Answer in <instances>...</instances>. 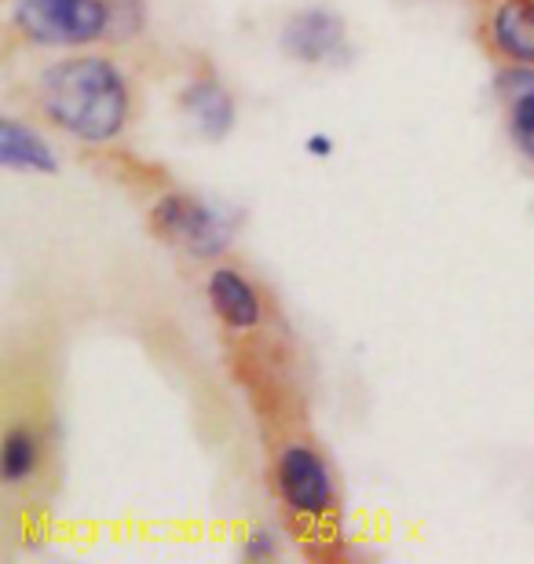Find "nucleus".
Returning <instances> with one entry per match:
<instances>
[{"label":"nucleus","instance_id":"obj_4","mask_svg":"<svg viewBox=\"0 0 534 564\" xmlns=\"http://www.w3.org/2000/svg\"><path fill=\"white\" fill-rule=\"evenodd\" d=\"M279 495L282 502L290 506L293 513H304V517H323L334 510V477H329V466L323 455H315L312 447L304 444H293L282 451L279 458Z\"/></svg>","mask_w":534,"mask_h":564},{"label":"nucleus","instance_id":"obj_7","mask_svg":"<svg viewBox=\"0 0 534 564\" xmlns=\"http://www.w3.org/2000/svg\"><path fill=\"white\" fill-rule=\"evenodd\" d=\"M209 304L231 330H249L260 323V297L253 282L235 268H216L209 275Z\"/></svg>","mask_w":534,"mask_h":564},{"label":"nucleus","instance_id":"obj_9","mask_svg":"<svg viewBox=\"0 0 534 564\" xmlns=\"http://www.w3.org/2000/svg\"><path fill=\"white\" fill-rule=\"evenodd\" d=\"M494 88L509 107V132H513L520 151L534 162V66H509L498 74Z\"/></svg>","mask_w":534,"mask_h":564},{"label":"nucleus","instance_id":"obj_3","mask_svg":"<svg viewBox=\"0 0 534 564\" xmlns=\"http://www.w3.org/2000/svg\"><path fill=\"white\" fill-rule=\"evenodd\" d=\"M151 231L168 246H179L190 257L212 261L235 239V220L209 202L190 195H165L151 213Z\"/></svg>","mask_w":534,"mask_h":564},{"label":"nucleus","instance_id":"obj_11","mask_svg":"<svg viewBox=\"0 0 534 564\" xmlns=\"http://www.w3.org/2000/svg\"><path fill=\"white\" fill-rule=\"evenodd\" d=\"M41 462V444L30 429H11L4 436V451H0V477L8 484H22L37 473Z\"/></svg>","mask_w":534,"mask_h":564},{"label":"nucleus","instance_id":"obj_6","mask_svg":"<svg viewBox=\"0 0 534 564\" xmlns=\"http://www.w3.org/2000/svg\"><path fill=\"white\" fill-rule=\"evenodd\" d=\"M179 107H184V115L190 118L198 137L209 143L224 140L227 132L235 129V99L220 82H212V77L190 82L184 88V96H179Z\"/></svg>","mask_w":534,"mask_h":564},{"label":"nucleus","instance_id":"obj_12","mask_svg":"<svg viewBox=\"0 0 534 564\" xmlns=\"http://www.w3.org/2000/svg\"><path fill=\"white\" fill-rule=\"evenodd\" d=\"M242 557L246 561H275L279 557V539L275 532H268V528H253L242 546Z\"/></svg>","mask_w":534,"mask_h":564},{"label":"nucleus","instance_id":"obj_1","mask_svg":"<svg viewBox=\"0 0 534 564\" xmlns=\"http://www.w3.org/2000/svg\"><path fill=\"white\" fill-rule=\"evenodd\" d=\"M41 107L55 126L85 143H107L129 121V82L99 55L52 63L41 77Z\"/></svg>","mask_w":534,"mask_h":564},{"label":"nucleus","instance_id":"obj_8","mask_svg":"<svg viewBox=\"0 0 534 564\" xmlns=\"http://www.w3.org/2000/svg\"><path fill=\"white\" fill-rule=\"evenodd\" d=\"M0 165L44 176L59 173V158H55L52 143L15 118H0Z\"/></svg>","mask_w":534,"mask_h":564},{"label":"nucleus","instance_id":"obj_13","mask_svg":"<svg viewBox=\"0 0 534 564\" xmlns=\"http://www.w3.org/2000/svg\"><path fill=\"white\" fill-rule=\"evenodd\" d=\"M308 154L312 158H329V154H334V140H329V137H312L308 140Z\"/></svg>","mask_w":534,"mask_h":564},{"label":"nucleus","instance_id":"obj_10","mask_svg":"<svg viewBox=\"0 0 534 564\" xmlns=\"http://www.w3.org/2000/svg\"><path fill=\"white\" fill-rule=\"evenodd\" d=\"M498 52L534 66V0H502L491 19Z\"/></svg>","mask_w":534,"mask_h":564},{"label":"nucleus","instance_id":"obj_2","mask_svg":"<svg viewBox=\"0 0 534 564\" xmlns=\"http://www.w3.org/2000/svg\"><path fill=\"white\" fill-rule=\"evenodd\" d=\"M15 26L44 48H77L107 37L110 4L103 0H19Z\"/></svg>","mask_w":534,"mask_h":564},{"label":"nucleus","instance_id":"obj_5","mask_svg":"<svg viewBox=\"0 0 534 564\" xmlns=\"http://www.w3.org/2000/svg\"><path fill=\"white\" fill-rule=\"evenodd\" d=\"M345 48V19L326 8H308L282 26V52L297 63H326Z\"/></svg>","mask_w":534,"mask_h":564}]
</instances>
